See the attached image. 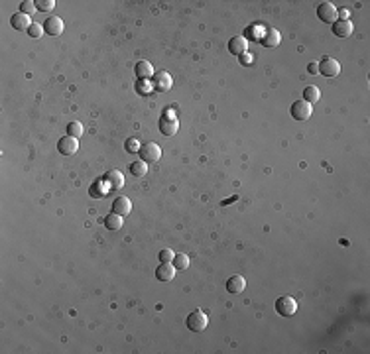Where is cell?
Returning a JSON list of instances; mask_svg holds the SVG:
<instances>
[{
	"label": "cell",
	"mask_w": 370,
	"mask_h": 354,
	"mask_svg": "<svg viewBox=\"0 0 370 354\" xmlns=\"http://www.w3.org/2000/svg\"><path fill=\"white\" fill-rule=\"evenodd\" d=\"M185 325H187V329L191 330V332H201V330L207 329L209 319L201 309H197V311L189 313V317L185 319Z\"/></svg>",
	"instance_id": "cell-1"
},
{
	"label": "cell",
	"mask_w": 370,
	"mask_h": 354,
	"mask_svg": "<svg viewBox=\"0 0 370 354\" xmlns=\"http://www.w3.org/2000/svg\"><path fill=\"white\" fill-rule=\"evenodd\" d=\"M160 132H162L163 136H173L175 132H177V128H179V122H177V118H175V112L173 110H165L163 112V116L160 118Z\"/></svg>",
	"instance_id": "cell-2"
},
{
	"label": "cell",
	"mask_w": 370,
	"mask_h": 354,
	"mask_svg": "<svg viewBox=\"0 0 370 354\" xmlns=\"http://www.w3.org/2000/svg\"><path fill=\"white\" fill-rule=\"evenodd\" d=\"M317 18L325 24H333L335 20H339V10L333 2H321L317 6Z\"/></svg>",
	"instance_id": "cell-3"
},
{
	"label": "cell",
	"mask_w": 370,
	"mask_h": 354,
	"mask_svg": "<svg viewBox=\"0 0 370 354\" xmlns=\"http://www.w3.org/2000/svg\"><path fill=\"white\" fill-rule=\"evenodd\" d=\"M140 158L150 164V162H160L162 160V148L156 144V142H150V144H144L142 150H140Z\"/></svg>",
	"instance_id": "cell-4"
},
{
	"label": "cell",
	"mask_w": 370,
	"mask_h": 354,
	"mask_svg": "<svg viewBox=\"0 0 370 354\" xmlns=\"http://www.w3.org/2000/svg\"><path fill=\"white\" fill-rule=\"evenodd\" d=\"M171 85H173V79H171V75H169L167 71H158V73H154V77H152V87H154L158 93L169 91Z\"/></svg>",
	"instance_id": "cell-5"
},
{
	"label": "cell",
	"mask_w": 370,
	"mask_h": 354,
	"mask_svg": "<svg viewBox=\"0 0 370 354\" xmlns=\"http://www.w3.org/2000/svg\"><path fill=\"white\" fill-rule=\"evenodd\" d=\"M317 69L323 77H337L341 73V63L335 57H323L321 63H317Z\"/></svg>",
	"instance_id": "cell-6"
},
{
	"label": "cell",
	"mask_w": 370,
	"mask_h": 354,
	"mask_svg": "<svg viewBox=\"0 0 370 354\" xmlns=\"http://www.w3.org/2000/svg\"><path fill=\"white\" fill-rule=\"evenodd\" d=\"M290 114L296 118V120H307V118H311V114H313V104H309L305 100H298V102L292 104Z\"/></svg>",
	"instance_id": "cell-7"
},
{
	"label": "cell",
	"mask_w": 370,
	"mask_h": 354,
	"mask_svg": "<svg viewBox=\"0 0 370 354\" xmlns=\"http://www.w3.org/2000/svg\"><path fill=\"white\" fill-rule=\"evenodd\" d=\"M276 311L282 317H292L298 311V303H296L294 297H280L276 301Z\"/></svg>",
	"instance_id": "cell-8"
},
{
	"label": "cell",
	"mask_w": 370,
	"mask_h": 354,
	"mask_svg": "<svg viewBox=\"0 0 370 354\" xmlns=\"http://www.w3.org/2000/svg\"><path fill=\"white\" fill-rule=\"evenodd\" d=\"M175 266L171 264V262H162L158 268H156V278L160 280V282H171L173 278H175Z\"/></svg>",
	"instance_id": "cell-9"
},
{
	"label": "cell",
	"mask_w": 370,
	"mask_h": 354,
	"mask_svg": "<svg viewBox=\"0 0 370 354\" xmlns=\"http://www.w3.org/2000/svg\"><path fill=\"white\" fill-rule=\"evenodd\" d=\"M105 183H107V189H113V191L122 189V185H124V175H122V171H118V169H111V171H107V175H105Z\"/></svg>",
	"instance_id": "cell-10"
},
{
	"label": "cell",
	"mask_w": 370,
	"mask_h": 354,
	"mask_svg": "<svg viewBox=\"0 0 370 354\" xmlns=\"http://www.w3.org/2000/svg\"><path fill=\"white\" fill-rule=\"evenodd\" d=\"M63 20L59 16H51L44 22V30H46L47 36H61L63 34Z\"/></svg>",
	"instance_id": "cell-11"
},
{
	"label": "cell",
	"mask_w": 370,
	"mask_h": 354,
	"mask_svg": "<svg viewBox=\"0 0 370 354\" xmlns=\"http://www.w3.org/2000/svg\"><path fill=\"white\" fill-rule=\"evenodd\" d=\"M130 211H132V201L128 197L120 195V197H116L115 201H113V212L120 214V216H126Z\"/></svg>",
	"instance_id": "cell-12"
},
{
	"label": "cell",
	"mask_w": 370,
	"mask_h": 354,
	"mask_svg": "<svg viewBox=\"0 0 370 354\" xmlns=\"http://www.w3.org/2000/svg\"><path fill=\"white\" fill-rule=\"evenodd\" d=\"M10 24H12V28H14V30H18V32H28V30H30V26H32L34 22L30 20V16H28V14L16 12V14H12Z\"/></svg>",
	"instance_id": "cell-13"
},
{
	"label": "cell",
	"mask_w": 370,
	"mask_h": 354,
	"mask_svg": "<svg viewBox=\"0 0 370 354\" xmlns=\"http://www.w3.org/2000/svg\"><path fill=\"white\" fill-rule=\"evenodd\" d=\"M352 30H354V26L350 20H335L333 22V34L337 38H348L352 34Z\"/></svg>",
	"instance_id": "cell-14"
},
{
	"label": "cell",
	"mask_w": 370,
	"mask_h": 354,
	"mask_svg": "<svg viewBox=\"0 0 370 354\" xmlns=\"http://www.w3.org/2000/svg\"><path fill=\"white\" fill-rule=\"evenodd\" d=\"M77 150H79V142H77V138H73V136H63V138L59 140V152H61L63 156H73V154H77Z\"/></svg>",
	"instance_id": "cell-15"
},
{
	"label": "cell",
	"mask_w": 370,
	"mask_h": 354,
	"mask_svg": "<svg viewBox=\"0 0 370 354\" xmlns=\"http://www.w3.org/2000/svg\"><path fill=\"white\" fill-rule=\"evenodd\" d=\"M246 49H248V42H246V38L244 36H236V38H232L231 42H229V51H231L232 55H242V53H246Z\"/></svg>",
	"instance_id": "cell-16"
},
{
	"label": "cell",
	"mask_w": 370,
	"mask_h": 354,
	"mask_svg": "<svg viewBox=\"0 0 370 354\" xmlns=\"http://www.w3.org/2000/svg\"><path fill=\"white\" fill-rule=\"evenodd\" d=\"M244 287H246V280L242 276H232L227 282V291L229 293H242Z\"/></svg>",
	"instance_id": "cell-17"
},
{
	"label": "cell",
	"mask_w": 370,
	"mask_h": 354,
	"mask_svg": "<svg viewBox=\"0 0 370 354\" xmlns=\"http://www.w3.org/2000/svg\"><path fill=\"white\" fill-rule=\"evenodd\" d=\"M134 73L138 79H150V77H154V67L150 61H138L134 67Z\"/></svg>",
	"instance_id": "cell-18"
},
{
	"label": "cell",
	"mask_w": 370,
	"mask_h": 354,
	"mask_svg": "<svg viewBox=\"0 0 370 354\" xmlns=\"http://www.w3.org/2000/svg\"><path fill=\"white\" fill-rule=\"evenodd\" d=\"M280 44V32L274 28H268L264 32V38H262V46L264 47H276Z\"/></svg>",
	"instance_id": "cell-19"
},
{
	"label": "cell",
	"mask_w": 370,
	"mask_h": 354,
	"mask_svg": "<svg viewBox=\"0 0 370 354\" xmlns=\"http://www.w3.org/2000/svg\"><path fill=\"white\" fill-rule=\"evenodd\" d=\"M319 98H321V91H319L315 85H309V87H305V89H303V100H305V102L315 104Z\"/></svg>",
	"instance_id": "cell-20"
},
{
	"label": "cell",
	"mask_w": 370,
	"mask_h": 354,
	"mask_svg": "<svg viewBox=\"0 0 370 354\" xmlns=\"http://www.w3.org/2000/svg\"><path fill=\"white\" fill-rule=\"evenodd\" d=\"M122 218L124 216H120V214H116V212H111V214H107V218H105V226L109 228V230H120L122 228Z\"/></svg>",
	"instance_id": "cell-21"
},
{
	"label": "cell",
	"mask_w": 370,
	"mask_h": 354,
	"mask_svg": "<svg viewBox=\"0 0 370 354\" xmlns=\"http://www.w3.org/2000/svg\"><path fill=\"white\" fill-rule=\"evenodd\" d=\"M130 173H132L134 177H144V175L148 173V164H146L144 160L132 162V164H130Z\"/></svg>",
	"instance_id": "cell-22"
},
{
	"label": "cell",
	"mask_w": 370,
	"mask_h": 354,
	"mask_svg": "<svg viewBox=\"0 0 370 354\" xmlns=\"http://www.w3.org/2000/svg\"><path fill=\"white\" fill-rule=\"evenodd\" d=\"M83 124L79 122V120H73L67 124V136H73V138H79V136H83Z\"/></svg>",
	"instance_id": "cell-23"
},
{
	"label": "cell",
	"mask_w": 370,
	"mask_h": 354,
	"mask_svg": "<svg viewBox=\"0 0 370 354\" xmlns=\"http://www.w3.org/2000/svg\"><path fill=\"white\" fill-rule=\"evenodd\" d=\"M124 148H126V152H128V154H140L142 144H140L138 138H128V140L124 142Z\"/></svg>",
	"instance_id": "cell-24"
},
{
	"label": "cell",
	"mask_w": 370,
	"mask_h": 354,
	"mask_svg": "<svg viewBox=\"0 0 370 354\" xmlns=\"http://www.w3.org/2000/svg\"><path fill=\"white\" fill-rule=\"evenodd\" d=\"M44 32H46V30H44V26H42V24H32V26H30V30H28V36H30V38H34V40H38V38H42V36H44Z\"/></svg>",
	"instance_id": "cell-25"
},
{
	"label": "cell",
	"mask_w": 370,
	"mask_h": 354,
	"mask_svg": "<svg viewBox=\"0 0 370 354\" xmlns=\"http://www.w3.org/2000/svg\"><path fill=\"white\" fill-rule=\"evenodd\" d=\"M55 8V0H36V10L40 12H49Z\"/></svg>",
	"instance_id": "cell-26"
},
{
	"label": "cell",
	"mask_w": 370,
	"mask_h": 354,
	"mask_svg": "<svg viewBox=\"0 0 370 354\" xmlns=\"http://www.w3.org/2000/svg\"><path fill=\"white\" fill-rule=\"evenodd\" d=\"M173 266H175V270H187V266H189V256H185V254H175Z\"/></svg>",
	"instance_id": "cell-27"
},
{
	"label": "cell",
	"mask_w": 370,
	"mask_h": 354,
	"mask_svg": "<svg viewBox=\"0 0 370 354\" xmlns=\"http://www.w3.org/2000/svg\"><path fill=\"white\" fill-rule=\"evenodd\" d=\"M34 10H36V2H30V0H24L22 4H20V12H22V14H28V16H30V14H32Z\"/></svg>",
	"instance_id": "cell-28"
},
{
	"label": "cell",
	"mask_w": 370,
	"mask_h": 354,
	"mask_svg": "<svg viewBox=\"0 0 370 354\" xmlns=\"http://www.w3.org/2000/svg\"><path fill=\"white\" fill-rule=\"evenodd\" d=\"M158 256H160V260H162V262H173V258H175L173 250H169V248H163Z\"/></svg>",
	"instance_id": "cell-29"
},
{
	"label": "cell",
	"mask_w": 370,
	"mask_h": 354,
	"mask_svg": "<svg viewBox=\"0 0 370 354\" xmlns=\"http://www.w3.org/2000/svg\"><path fill=\"white\" fill-rule=\"evenodd\" d=\"M252 63V55L246 51V53H242L240 55V65H250Z\"/></svg>",
	"instance_id": "cell-30"
},
{
	"label": "cell",
	"mask_w": 370,
	"mask_h": 354,
	"mask_svg": "<svg viewBox=\"0 0 370 354\" xmlns=\"http://www.w3.org/2000/svg\"><path fill=\"white\" fill-rule=\"evenodd\" d=\"M307 71H309L311 75H315V73H319V69H317V63H309V65H307Z\"/></svg>",
	"instance_id": "cell-31"
}]
</instances>
